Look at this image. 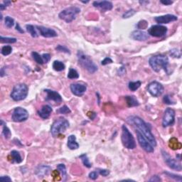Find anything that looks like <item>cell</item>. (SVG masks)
<instances>
[{
  "instance_id": "6da1fadb",
  "label": "cell",
  "mask_w": 182,
  "mask_h": 182,
  "mask_svg": "<svg viewBox=\"0 0 182 182\" xmlns=\"http://www.w3.org/2000/svg\"><path fill=\"white\" fill-rule=\"evenodd\" d=\"M128 122L130 124H132L135 125L137 128V130L139 131L145 137V138L149 141V143L153 147L157 146V140H156L155 137L151 133L149 127L142 119L137 116H132L128 118Z\"/></svg>"
},
{
  "instance_id": "7a4b0ae2",
  "label": "cell",
  "mask_w": 182,
  "mask_h": 182,
  "mask_svg": "<svg viewBox=\"0 0 182 182\" xmlns=\"http://www.w3.org/2000/svg\"><path fill=\"white\" fill-rule=\"evenodd\" d=\"M149 63L153 70L155 72L161 71V69L167 71V66L169 65V58L165 55H156L150 58Z\"/></svg>"
},
{
  "instance_id": "3957f363",
  "label": "cell",
  "mask_w": 182,
  "mask_h": 182,
  "mask_svg": "<svg viewBox=\"0 0 182 182\" xmlns=\"http://www.w3.org/2000/svg\"><path fill=\"white\" fill-rule=\"evenodd\" d=\"M77 57L79 64L90 73H94L98 70V66L91 60L90 58L84 53L79 50L77 53Z\"/></svg>"
},
{
  "instance_id": "277c9868",
  "label": "cell",
  "mask_w": 182,
  "mask_h": 182,
  "mask_svg": "<svg viewBox=\"0 0 182 182\" xmlns=\"http://www.w3.org/2000/svg\"><path fill=\"white\" fill-rule=\"evenodd\" d=\"M28 93V86L24 83H19L13 88L11 92V98L14 101H21L27 98Z\"/></svg>"
},
{
  "instance_id": "5b68a950",
  "label": "cell",
  "mask_w": 182,
  "mask_h": 182,
  "mask_svg": "<svg viewBox=\"0 0 182 182\" xmlns=\"http://www.w3.org/2000/svg\"><path fill=\"white\" fill-rule=\"evenodd\" d=\"M80 12V9L78 7H70L60 11L58 14V17L66 23H70L76 19V17Z\"/></svg>"
},
{
  "instance_id": "8992f818",
  "label": "cell",
  "mask_w": 182,
  "mask_h": 182,
  "mask_svg": "<svg viewBox=\"0 0 182 182\" xmlns=\"http://www.w3.org/2000/svg\"><path fill=\"white\" fill-rule=\"evenodd\" d=\"M122 142L124 147L128 149H134L136 148V142L132 133L125 125L122 128Z\"/></svg>"
},
{
  "instance_id": "52a82bcc",
  "label": "cell",
  "mask_w": 182,
  "mask_h": 182,
  "mask_svg": "<svg viewBox=\"0 0 182 182\" xmlns=\"http://www.w3.org/2000/svg\"><path fill=\"white\" fill-rule=\"evenodd\" d=\"M69 128V122L64 118L56 120L50 128V132L53 137H56L60 133L64 132Z\"/></svg>"
},
{
  "instance_id": "ba28073f",
  "label": "cell",
  "mask_w": 182,
  "mask_h": 182,
  "mask_svg": "<svg viewBox=\"0 0 182 182\" xmlns=\"http://www.w3.org/2000/svg\"><path fill=\"white\" fill-rule=\"evenodd\" d=\"M12 120L16 122H24L29 118V112L24 108L17 107L14 110L12 113Z\"/></svg>"
},
{
  "instance_id": "9c48e42d",
  "label": "cell",
  "mask_w": 182,
  "mask_h": 182,
  "mask_svg": "<svg viewBox=\"0 0 182 182\" xmlns=\"http://www.w3.org/2000/svg\"><path fill=\"white\" fill-rule=\"evenodd\" d=\"M161 154H162L164 161H165V163L169 168L176 170V171H181L182 167L181 164L177 159H173L167 151H164V150H161Z\"/></svg>"
},
{
  "instance_id": "30bf717a",
  "label": "cell",
  "mask_w": 182,
  "mask_h": 182,
  "mask_svg": "<svg viewBox=\"0 0 182 182\" xmlns=\"http://www.w3.org/2000/svg\"><path fill=\"white\" fill-rule=\"evenodd\" d=\"M175 122V111L171 108H167L164 113L162 119V125L164 128L171 126Z\"/></svg>"
},
{
  "instance_id": "8fae6325",
  "label": "cell",
  "mask_w": 182,
  "mask_h": 182,
  "mask_svg": "<svg viewBox=\"0 0 182 182\" xmlns=\"http://www.w3.org/2000/svg\"><path fill=\"white\" fill-rule=\"evenodd\" d=\"M167 32V28L164 26H161L158 24V25H153L148 29V34L150 36L154 37H163L166 35Z\"/></svg>"
},
{
  "instance_id": "7c38bea8",
  "label": "cell",
  "mask_w": 182,
  "mask_h": 182,
  "mask_svg": "<svg viewBox=\"0 0 182 182\" xmlns=\"http://www.w3.org/2000/svg\"><path fill=\"white\" fill-rule=\"evenodd\" d=\"M137 139L139 144L140 147L143 149L145 151L149 153L154 152V147L149 143V141L145 138V137L141 133L139 130L136 131Z\"/></svg>"
},
{
  "instance_id": "4fadbf2b",
  "label": "cell",
  "mask_w": 182,
  "mask_h": 182,
  "mask_svg": "<svg viewBox=\"0 0 182 182\" xmlns=\"http://www.w3.org/2000/svg\"><path fill=\"white\" fill-rule=\"evenodd\" d=\"M164 86L159 82L153 81L147 86V90L154 97H159L164 92Z\"/></svg>"
},
{
  "instance_id": "5bb4252c",
  "label": "cell",
  "mask_w": 182,
  "mask_h": 182,
  "mask_svg": "<svg viewBox=\"0 0 182 182\" xmlns=\"http://www.w3.org/2000/svg\"><path fill=\"white\" fill-rule=\"evenodd\" d=\"M44 92L46 93V101H53L57 105H59L63 101L60 94L58 92H56V91L49 90V89H46V90H44Z\"/></svg>"
},
{
  "instance_id": "9a60e30c",
  "label": "cell",
  "mask_w": 182,
  "mask_h": 182,
  "mask_svg": "<svg viewBox=\"0 0 182 182\" xmlns=\"http://www.w3.org/2000/svg\"><path fill=\"white\" fill-rule=\"evenodd\" d=\"M70 88L73 95L79 97L83 96L87 90V87L86 85L78 83H72L70 86Z\"/></svg>"
},
{
  "instance_id": "2e32d148",
  "label": "cell",
  "mask_w": 182,
  "mask_h": 182,
  "mask_svg": "<svg viewBox=\"0 0 182 182\" xmlns=\"http://www.w3.org/2000/svg\"><path fill=\"white\" fill-rule=\"evenodd\" d=\"M36 27H37V30L39 31L40 34L46 38H53V37H56L58 36L56 31L52 29L41 27V26H37Z\"/></svg>"
},
{
  "instance_id": "e0dca14e",
  "label": "cell",
  "mask_w": 182,
  "mask_h": 182,
  "mask_svg": "<svg viewBox=\"0 0 182 182\" xmlns=\"http://www.w3.org/2000/svg\"><path fill=\"white\" fill-rule=\"evenodd\" d=\"M154 20L157 23L160 24H169L172 21H175L178 20V17L173 14H166V15L159 16L154 18Z\"/></svg>"
},
{
  "instance_id": "ac0fdd59",
  "label": "cell",
  "mask_w": 182,
  "mask_h": 182,
  "mask_svg": "<svg viewBox=\"0 0 182 182\" xmlns=\"http://www.w3.org/2000/svg\"><path fill=\"white\" fill-rule=\"evenodd\" d=\"M93 6L97 8L100 9L102 11H110L113 7V4L111 1H94L92 3Z\"/></svg>"
},
{
  "instance_id": "d6986e66",
  "label": "cell",
  "mask_w": 182,
  "mask_h": 182,
  "mask_svg": "<svg viewBox=\"0 0 182 182\" xmlns=\"http://www.w3.org/2000/svg\"><path fill=\"white\" fill-rule=\"evenodd\" d=\"M131 37H132V39L136 40V41H144L148 39L149 34L147 33H146L145 31L136 30V31H134L131 34Z\"/></svg>"
},
{
  "instance_id": "ffe728a7",
  "label": "cell",
  "mask_w": 182,
  "mask_h": 182,
  "mask_svg": "<svg viewBox=\"0 0 182 182\" xmlns=\"http://www.w3.org/2000/svg\"><path fill=\"white\" fill-rule=\"evenodd\" d=\"M50 170H51V168L49 166L41 165L37 167V169H36L35 174L39 178H43V177L47 176L49 174Z\"/></svg>"
},
{
  "instance_id": "44dd1931",
  "label": "cell",
  "mask_w": 182,
  "mask_h": 182,
  "mask_svg": "<svg viewBox=\"0 0 182 182\" xmlns=\"http://www.w3.org/2000/svg\"><path fill=\"white\" fill-rule=\"evenodd\" d=\"M52 110L51 107L48 105H45L42 106V108L38 111V114L42 119H47L50 117V114H51Z\"/></svg>"
},
{
  "instance_id": "7402d4cb",
  "label": "cell",
  "mask_w": 182,
  "mask_h": 182,
  "mask_svg": "<svg viewBox=\"0 0 182 182\" xmlns=\"http://www.w3.org/2000/svg\"><path fill=\"white\" fill-rule=\"evenodd\" d=\"M8 159L11 163H17V164H19L22 161L21 154L17 150H12L11 151L10 154L8 156Z\"/></svg>"
},
{
  "instance_id": "603a6c76",
  "label": "cell",
  "mask_w": 182,
  "mask_h": 182,
  "mask_svg": "<svg viewBox=\"0 0 182 182\" xmlns=\"http://www.w3.org/2000/svg\"><path fill=\"white\" fill-rule=\"evenodd\" d=\"M67 145L68 147L71 150L77 149L79 148V144L76 141V137L75 135H71L68 137Z\"/></svg>"
},
{
  "instance_id": "cb8c5ba5",
  "label": "cell",
  "mask_w": 182,
  "mask_h": 182,
  "mask_svg": "<svg viewBox=\"0 0 182 182\" xmlns=\"http://www.w3.org/2000/svg\"><path fill=\"white\" fill-rule=\"evenodd\" d=\"M125 100H126L128 106L130 108H132V107H137L139 105V102H138L137 99L135 98L134 95H128L125 96Z\"/></svg>"
},
{
  "instance_id": "d4e9b609",
  "label": "cell",
  "mask_w": 182,
  "mask_h": 182,
  "mask_svg": "<svg viewBox=\"0 0 182 182\" xmlns=\"http://www.w3.org/2000/svg\"><path fill=\"white\" fill-rule=\"evenodd\" d=\"M169 146L173 150L180 149L181 148V142H179L178 141V139L177 138H175V137H172L171 139H170L169 142Z\"/></svg>"
},
{
  "instance_id": "484cf974",
  "label": "cell",
  "mask_w": 182,
  "mask_h": 182,
  "mask_svg": "<svg viewBox=\"0 0 182 182\" xmlns=\"http://www.w3.org/2000/svg\"><path fill=\"white\" fill-rule=\"evenodd\" d=\"M26 29L31 34V37H34V38H37V37H39L38 32H37V29L34 26L31 25V24H28V25L26 26Z\"/></svg>"
},
{
  "instance_id": "4316f807",
  "label": "cell",
  "mask_w": 182,
  "mask_h": 182,
  "mask_svg": "<svg viewBox=\"0 0 182 182\" xmlns=\"http://www.w3.org/2000/svg\"><path fill=\"white\" fill-rule=\"evenodd\" d=\"M53 68L56 71H62L65 69V65L63 64V62L59 61V60H55L53 63Z\"/></svg>"
},
{
  "instance_id": "83f0119b",
  "label": "cell",
  "mask_w": 182,
  "mask_h": 182,
  "mask_svg": "<svg viewBox=\"0 0 182 182\" xmlns=\"http://www.w3.org/2000/svg\"><path fill=\"white\" fill-rule=\"evenodd\" d=\"M31 56H32L34 60H35V61L37 62L38 64L42 65L44 63V60H43L42 56H41L40 54H39L37 52H34V51L32 52V53H31Z\"/></svg>"
},
{
  "instance_id": "f1b7e54d",
  "label": "cell",
  "mask_w": 182,
  "mask_h": 182,
  "mask_svg": "<svg viewBox=\"0 0 182 182\" xmlns=\"http://www.w3.org/2000/svg\"><path fill=\"white\" fill-rule=\"evenodd\" d=\"M79 158L81 159L82 162H83V165L85 166V167H86L87 168H90L91 167H92V164H91V163L90 162V161H89L88 158V156L86 154H81V155L79 157Z\"/></svg>"
},
{
  "instance_id": "f546056e",
  "label": "cell",
  "mask_w": 182,
  "mask_h": 182,
  "mask_svg": "<svg viewBox=\"0 0 182 182\" xmlns=\"http://www.w3.org/2000/svg\"><path fill=\"white\" fill-rule=\"evenodd\" d=\"M141 85V83L140 81L130 82L129 84H128V87H129V89L131 91H135L137 90V89L139 88Z\"/></svg>"
},
{
  "instance_id": "4dcf8cb0",
  "label": "cell",
  "mask_w": 182,
  "mask_h": 182,
  "mask_svg": "<svg viewBox=\"0 0 182 182\" xmlns=\"http://www.w3.org/2000/svg\"><path fill=\"white\" fill-rule=\"evenodd\" d=\"M67 76L69 79H77L79 78V74L74 68H70Z\"/></svg>"
},
{
  "instance_id": "1f68e13d",
  "label": "cell",
  "mask_w": 182,
  "mask_h": 182,
  "mask_svg": "<svg viewBox=\"0 0 182 182\" xmlns=\"http://www.w3.org/2000/svg\"><path fill=\"white\" fill-rule=\"evenodd\" d=\"M0 40H1V43L4 44H14V43L17 42V39L16 38H11V37H4L1 36L0 37Z\"/></svg>"
},
{
  "instance_id": "d6a6232c",
  "label": "cell",
  "mask_w": 182,
  "mask_h": 182,
  "mask_svg": "<svg viewBox=\"0 0 182 182\" xmlns=\"http://www.w3.org/2000/svg\"><path fill=\"white\" fill-rule=\"evenodd\" d=\"M169 55L173 58H180L181 56V51L178 48H172L171 50H170Z\"/></svg>"
},
{
  "instance_id": "836d02e7",
  "label": "cell",
  "mask_w": 182,
  "mask_h": 182,
  "mask_svg": "<svg viewBox=\"0 0 182 182\" xmlns=\"http://www.w3.org/2000/svg\"><path fill=\"white\" fill-rule=\"evenodd\" d=\"M164 174H166V175H167L168 177H169V178L173 179L176 180V181H178L179 182H181L182 181L181 176L180 175H177V174H173V173H170L169 172V171H164Z\"/></svg>"
},
{
  "instance_id": "e575fe53",
  "label": "cell",
  "mask_w": 182,
  "mask_h": 182,
  "mask_svg": "<svg viewBox=\"0 0 182 182\" xmlns=\"http://www.w3.org/2000/svg\"><path fill=\"white\" fill-rule=\"evenodd\" d=\"M12 52V48L10 46H4L1 48V53L3 56H8Z\"/></svg>"
},
{
  "instance_id": "d590c367",
  "label": "cell",
  "mask_w": 182,
  "mask_h": 182,
  "mask_svg": "<svg viewBox=\"0 0 182 182\" xmlns=\"http://www.w3.org/2000/svg\"><path fill=\"white\" fill-rule=\"evenodd\" d=\"M4 23H5V26L7 28L10 29L14 25V19L11 18L10 17H6L5 19H4Z\"/></svg>"
},
{
  "instance_id": "8d00e7d4",
  "label": "cell",
  "mask_w": 182,
  "mask_h": 182,
  "mask_svg": "<svg viewBox=\"0 0 182 182\" xmlns=\"http://www.w3.org/2000/svg\"><path fill=\"white\" fill-rule=\"evenodd\" d=\"M56 112L59 114H63V115H66V114H68L71 112L70 110L69 109L67 105H63V107H61L60 108H59Z\"/></svg>"
},
{
  "instance_id": "74e56055",
  "label": "cell",
  "mask_w": 182,
  "mask_h": 182,
  "mask_svg": "<svg viewBox=\"0 0 182 182\" xmlns=\"http://www.w3.org/2000/svg\"><path fill=\"white\" fill-rule=\"evenodd\" d=\"M2 135L4 136V138L7 139H9L11 136V131H10V130L9 129L7 126H6V125H4V127H3Z\"/></svg>"
},
{
  "instance_id": "f35d334b",
  "label": "cell",
  "mask_w": 182,
  "mask_h": 182,
  "mask_svg": "<svg viewBox=\"0 0 182 182\" xmlns=\"http://www.w3.org/2000/svg\"><path fill=\"white\" fill-rule=\"evenodd\" d=\"M136 14V11L135 9H130L128 11H125V13L123 14L122 15V18L123 19H128V18H130L131 17L134 16L135 14Z\"/></svg>"
},
{
  "instance_id": "ab89813d",
  "label": "cell",
  "mask_w": 182,
  "mask_h": 182,
  "mask_svg": "<svg viewBox=\"0 0 182 182\" xmlns=\"http://www.w3.org/2000/svg\"><path fill=\"white\" fill-rule=\"evenodd\" d=\"M56 50L59 52H63V53H68V54H70V51L67 47L62 45H58L56 47Z\"/></svg>"
},
{
  "instance_id": "60d3db41",
  "label": "cell",
  "mask_w": 182,
  "mask_h": 182,
  "mask_svg": "<svg viewBox=\"0 0 182 182\" xmlns=\"http://www.w3.org/2000/svg\"><path fill=\"white\" fill-rule=\"evenodd\" d=\"M57 170L61 174L63 177H65L66 175V166L63 164H60L57 166Z\"/></svg>"
},
{
  "instance_id": "b9f144b4",
  "label": "cell",
  "mask_w": 182,
  "mask_h": 182,
  "mask_svg": "<svg viewBox=\"0 0 182 182\" xmlns=\"http://www.w3.org/2000/svg\"><path fill=\"white\" fill-rule=\"evenodd\" d=\"M163 102H164V103L167 104V105H174V104H176L175 101L172 100L171 97L168 95H165L163 98Z\"/></svg>"
},
{
  "instance_id": "7bdbcfd3",
  "label": "cell",
  "mask_w": 182,
  "mask_h": 182,
  "mask_svg": "<svg viewBox=\"0 0 182 182\" xmlns=\"http://www.w3.org/2000/svg\"><path fill=\"white\" fill-rule=\"evenodd\" d=\"M148 27V23L145 20H141L137 24V28L141 29H145Z\"/></svg>"
},
{
  "instance_id": "ee69618b",
  "label": "cell",
  "mask_w": 182,
  "mask_h": 182,
  "mask_svg": "<svg viewBox=\"0 0 182 182\" xmlns=\"http://www.w3.org/2000/svg\"><path fill=\"white\" fill-rule=\"evenodd\" d=\"M112 63V60L110 57L105 58L103 60L101 61V64H102V66H106V65L110 64V63Z\"/></svg>"
},
{
  "instance_id": "f6af8a7d",
  "label": "cell",
  "mask_w": 182,
  "mask_h": 182,
  "mask_svg": "<svg viewBox=\"0 0 182 182\" xmlns=\"http://www.w3.org/2000/svg\"><path fill=\"white\" fill-rule=\"evenodd\" d=\"M42 58L43 60H44V63H46L50 60V55L49 54V53H44V54L42 55Z\"/></svg>"
},
{
  "instance_id": "bcb514c9",
  "label": "cell",
  "mask_w": 182,
  "mask_h": 182,
  "mask_svg": "<svg viewBox=\"0 0 182 182\" xmlns=\"http://www.w3.org/2000/svg\"><path fill=\"white\" fill-rule=\"evenodd\" d=\"M99 174L102 177H107L110 174V171L108 169H99Z\"/></svg>"
},
{
  "instance_id": "7dc6e473",
  "label": "cell",
  "mask_w": 182,
  "mask_h": 182,
  "mask_svg": "<svg viewBox=\"0 0 182 182\" xmlns=\"http://www.w3.org/2000/svg\"><path fill=\"white\" fill-rule=\"evenodd\" d=\"M88 177L91 179L95 180L98 177V174L96 171H92V172H90V174H89Z\"/></svg>"
},
{
  "instance_id": "c3c4849f",
  "label": "cell",
  "mask_w": 182,
  "mask_h": 182,
  "mask_svg": "<svg viewBox=\"0 0 182 182\" xmlns=\"http://www.w3.org/2000/svg\"><path fill=\"white\" fill-rule=\"evenodd\" d=\"M161 179L159 176L157 175H154L151 177V178L149 180V181H152V182H158V181H161Z\"/></svg>"
},
{
  "instance_id": "681fc988",
  "label": "cell",
  "mask_w": 182,
  "mask_h": 182,
  "mask_svg": "<svg viewBox=\"0 0 182 182\" xmlns=\"http://www.w3.org/2000/svg\"><path fill=\"white\" fill-rule=\"evenodd\" d=\"M0 180L3 182H10L11 181V179L8 176H2L0 177Z\"/></svg>"
},
{
  "instance_id": "f907efd6",
  "label": "cell",
  "mask_w": 182,
  "mask_h": 182,
  "mask_svg": "<svg viewBox=\"0 0 182 182\" xmlns=\"http://www.w3.org/2000/svg\"><path fill=\"white\" fill-rule=\"evenodd\" d=\"M160 2L164 5H170V4H173V1H170V0H161Z\"/></svg>"
},
{
  "instance_id": "816d5d0a",
  "label": "cell",
  "mask_w": 182,
  "mask_h": 182,
  "mask_svg": "<svg viewBox=\"0 0 182 182\" xmlns=\"http://www.w3.org/2000/svg\"><path fill=\"white\" fill-rule=\"evenodd\" d=\"M16 29H17V31H19L20 33H22V34H23V33H24V31L23 29H21V28L20 27L19 24H17V26H16Z\"/></svg>"
},
{
  "instance_id": "f5cc1de1",
  "label": "cell",
  "mask_w": 182,
  "mask_h": 182,
  "mask_svg": "<svg viewBox=\"0 0 182 182\" xmlns=\"http://www.w3.org/2000/svg\"><path fill=\"white\" fill-rule=\"evenodd\" d=\"M2 4H4V5L6 7H8V6L10 5V4H11V1H4V2L2 3Z\"/></svg>"
},
{
  "instance_id": "db71d44e",
  "label": "cell",
  "mask_w": 182,
  "mask_h": 182,
  "mask_svg": "<svg viewBox=\"0 0 182 182\" xmlns=\"http://www.w3.org/2000/svg\"><path fill=\"white\" fill-rule=\"evenodd\" d=\"M4 68H2L1 69V77H3V76H4V74H5V73L4 72Z\"/></svg>"
},
{
  "instance_id": "11a10c76",
  "label": "cell",
  "mask_w": 182,
  "mask_h": 182,
  "mask_svg": "<svg viewBox=\"0 0 182 182\" xmlns=\"http://www.w3.org/2000/svg\"><path fill=\"white\" fill-rule=\"evenodd\" d=\"M177 159H178L179 160V161L181 160V155H180V154H177Z\"/></svg>"
},
{
  "instance_id": "9f6ffc18",
  "label": "cell",
  "mask_w": 182,
  "mask_h": 182,
  "mask_svg": "<svg viewBox=\"0 0 182 182\" xmlns=\"http://www.w3.org/2000/svg\"><path fill=\"white\" fill-rule=\"evenodd\" d=\"M122 181H135L134 180H132V179H124V180H122Z\"/></svg>"
},
{
  "instance_id": "6f0895ef",
  "label": "cell",
  "mask_w": 182,
  "mask_h": 182,
  "mask_svg": "<svg viewBox=\"0 0 182 182\" xmlns=\"http://www.w3.org/2000/svg\"><path fill=\"white\" fill-rule=\"evenodd\" d=\"M82 2L84 3V4H86V3H88L89 1H82Z\"/></svg>"
}]
</instances>
